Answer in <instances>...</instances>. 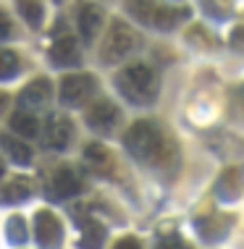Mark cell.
Returning <instances> with one entry per match:
<instances>
[{
	"mask_svg": "<svg viewBox=\"0 0 244 249\" xmlns=\"http://www.w3.org/2000/svg\"><path fill=\"white\" fill-rule=\"evenodd\" d=\"M234 218H228V215H205V218L197 220V228H200V236L205 241H218L228 233V228H231Z\"/></svg>",
	"mask_w": 244,
	"mask_h": 249,
	"instance_id": "14",
	"label": "cell"
},
{
	"mask_svg": "<svg viewBox=\"0 0 244 249\" xmlns=\"http://www.w3.org/2000/svg\"><path fill=\"white\" fill-rule=\"evenodd\" d=\"M124 5L139 24L160 32L176 29L181 21L189 18L187 5H168V3H160V0H124Z\"/></svg>",
	"mask_w": 244,
	"mask_h": 249,
	"instance_id": "3",
	"label": "cell"
},
{
	"mask_svg": "<svg viewBox=\"0 0 244 249\" xmlns=\"http://www.w3.org/2000/svg\"><path fill=\"white\" fill-rule=\"evenodd\" d=\"M231 45H234V48H239V50L244 48V24H239L231 32Z\"/></svg>",
	"mask_w": 244,
	"mask_h": 249,
	"instance_id": "27",
	"label": "cell"
},
{
	"mask_svg": "<svg viewBox=\"0 0 244 249\" xmlns=\"http://www.w3.org/2000/svg\"><path fill=\"white\" fill-rule=\"evenodd\" d=\"M74 137H76V129H74V121L63 113H53L45 124V139L53 150H69Z\"/></svg>",
	"mask_w": 244,
	"mask_h": 249,
	"instance_id": "10",
	"label": "cell"
},
{
	"mask_svg": "<svg viewBox=\"0 0 244 249\" xmlns=\"http://www.w3.org/2000/svg\"><path fill=\"white\" fill-rule=\"evenodd\" d=\"M87 124L90 129L100 131V134H111L116 126L121 124V110L113 100H94L87 107Z\"/></svg>",
	"mask_w": 244,
	"mask_h": 249,
	"instance_id": "7",
	"label": "cell"
},
{
	"mask_svg": "<svg viewBox=\"0 0 244 249\" xmlns=\"http://www.w3.org/2000/svg\"><path fill=\"white\" fill-rule=\"evenodd\" d=\"M126 150L139 160V163L155 168V171H173L179 165V147L176 139L168 134L158 121L139 118L124 134Z\"/></svg>",
	"mask_w": 244,
	"mask_h": 249,
	"instance_id": "1",
	"label": "cell"
},
{
	"mask_svg": "<svg viewBox=\"0 0 244 249\" xmlns=\"http://www.w3.org/2000/svg\"><path fill=\"white\" fill-rule=\"evenodd\" d=\"M81 189H84V181L76 173V168L66 163L53 168V173L47 176V184H45V194L50 199H71L81 194Z\"/></svg>",
	"mask_w": 244,
	"mask_h": 249,
	"instance_id": "5",
	"label": "cell"
},
{
	"mask_svg": "<svg viewBox=\"0 0 244 249\" xmlns=\"http://www.w3.org/2000/svg\"><path fill=\"white\" fill-rule=\"evenodd\" d=\"M50 60H53V66H76L81 60L76 37H71V35L56 37V42L50 48Z\"/></svg>",
	"mask_w": 244,
	"mask_h": 249,
	"instance_id": "13",
	"label": "cell"
},
{
	"mask_svg": "<svg viewBox=\"0 0 244 249\" xmlns=\"http://www.w3.org/2000/svg\"><path fill=\"white\" fill-rule=\"evenodd\" d=\"M76 26L84 45H92L105 26V11L97 3H79L76 8Z\"/></svg>",
	"mask_w": 244,
	"mask_h": 249,
	"instance_id": "8",
	"label": "cell"
},
{
	"mask_svg": "<svg viewBox=\"0 0 244 249\" xmlns=\"http://www.w3.org/2000/svg\"><path fill=\"white\" fill-rule=\"evenodd\" d=\"M103 241H105L103 223H97L92 218H84V223H81V249H100Z\"/></svg>",
	"mask_w": 244,
	"mask_h": 249,
	"instance_id": "19",
	"label": "cell"
},
{
	"mask_svg": "<svg viewBox=\"0 0 244 249\" xmlns=\"http://www.w3.org/2000/svg\"><path fill=\"white\" fill-rule=\"evenodd\" d=\"M35 192V184L32 178H8L3 186V202L5 205H13V202H21L26 197H32Z\"/></svg>",
	"mask_w": 244,
	"mask_h": 249,
	"instance_id": "16",
	"label": "cell"
},
{
	"mask_svg": "<svg viewBox=\"0 0 244 249\" xmlns=\"http://www.w3.org/2000/svg\"><path fill=\"white\" fill-rule=\"evenodd\" d=\"M53 97V84L47 76H37L32 79L29 84L21 89V95H19V105H21V110H39V107H45L50 103Z\"/></svg>",
	"mask_w": 244,
	"mask_h": 249,
	"instance_id": "12",
	"label": "cell"
},
{
	"mask_svg": "<svg viewBox=\"0 0 244 249\" xmlns=\"http://www.w3.org/2000/svg\"><path fill=\"white\" fill-rule=\"evenodd\" d=\"M205 11L213 16H228L231 13V0H205Z\"/></svg>",
	"mask_w": 244,
	"mask_h": 249,
	"instance_id": "23",
	"label": "cell"
},
{
	"mask_svg": "<svg viewBox=\"0 0 244 249\" xmlns=\"http://www.w3.org/2000/svg\"><path fill=\"white\" fill-rule=\"evenodd\" d=\"M16 11L32 29H39V26H42V18H45L42 0H16Z\"/></svg>",
	"mask_w": 244,
	"mask_h": 249,
	"instance_id": "18",
	"label": "cell"
},
{
	"mask_svg": "<svg viewBox=\"0 0 244 249\" xmlns=\"http://www.w3.org/2000/svg\"><path fill=\"white\" fill-rule=\"evenodd\" d=\"M81 160H84V165L90 168L92 173H97V176H116L118 171V163H116V155L108 150L105 144L100 142H90L84 147V152H81Z\"/></svg>",
	"mask_w": 244,
	"mask_h": 249,
	"instance_id": "9",
	"label": "cell"
},
{
	"mask_svg": "<svg viewBox=\"0 0 244 249\" xmlns=\"http://www.w3.org/2000/svg\"><path fill=\"white\" fill-rule=\"evenodd\" d=\"M158 249H192L187 244V241H181L176 233H171L168 239H160V244H158Z\"/></svg>",
	"mask_w": 244,
	"mask_h": 249,
	"instance_id": "25",
	"label": "cell"
},
{
	"mask_svg": "<svg viewBox=\"0 0 244 249\" xmlns=\"http://www.w3.org/2000/svg\"><path fill=\"white\" fill-rule=\"evenodd\" d=\"M8 126L13 134H19V139H35L39 134V121L29 110H16L8 118Z\"/></svg>",
	"mask_w": 244,
	"mask_h": 249,
	"instance_id": "15",
	"label": "cell"
},
{
	"mask_svg": "<svg viewBox=\"0 0 244 249\" xmlns=\"http://www.w3.org/2000/svg\"><path fill=\"white\" fill-rule=\"evenodd\" d=\"M139 45V35L131 29L129 24L124 21H113L111 29L105 32V39H103V48H100V58L103 63H118V60L129 58Z\"/></svg>",
	"mask_w": 244,
	"mask_h": 249,
	"instance_id": "4",
	"label": "cell"
},
{
	"mask_svg": "<svg viewBox=\"0 0 244 249\" xmlns=\"http://www.w3.org/2000/svg\"><path fill=\"white\" fill-rule=\"evenodd\" d=\"M3 26H5V37L11 35V18H8V13H3Z\"/></svg>",
	"mask_w": 244,
	"mask_h": 249,
	"instance_id": "28",
	"label": "cell"
},
{
	"mask_svg": "<svg viewBox=\"0 0 244 249\" xmlns=\"http://www.w3.org/2000/svg\"><path fill=\"white\" fill-rule=\"evenodd\" d=\"M113 249H142V244H139V239H134V236H124L113 244Z\"/></svg>",
	"mask_w": 244,
	"mask_h": 249,
	"instance_id": "26",
	"label": "cell"
},
{
	"mask_svg": "<svg viewBox=\"0 0 244 249\" xmlns=\"http://www.w3.org/2000/svg\"><path fill=\"white\" fill-rule=\"evenodd\" d=\"M242 192V173L236 168H228L223 171V176L218 178V186H215V194L221 199H236Z\"/></svg>",
	"mask_w": 244,
	"mask_h": 249,
	"instance_id": "17",
	"label": "cell"
},
{
	"mask_svg": "<svg viewBox=\"0 0 244 249\" xmlns=\"http://www.w3.org/2000/svg\"><path fill=\"white\" fill-rule=\"evenodd\" d=\"M35 233H37V241L42 249H58L60 241H63L60 220L56 218V213H50V210H39L35 215Z\"/></svg>",
	"mask_w": 244,
	"mask_h": 249,
	"instance_id": "11",
	"label": "cell"
},
{
	"mask_svg": "<svg viewBox=\"0 0 244 249\" xmlns=\"http://www.w3.org/2000/svg\"><path fill=\"white\" fill-rule=\"evenodd\" d=\"M97 92V79L92 73H69L60 82V103L69 107H79L90 103Z\"/></svg>",
	"mask_w": 244,
	"mask_h": 249,
	"instance_id": "6",
	"label": "cell"
},
{
	"mask_svg": "<svg viewBox=\"0 0 244 249\" xmlns=\"http://www.w3.org/2000/svg\"><path fill=\"white\" fill-rule=\"evenodd\" d=\"M8 239L11 244H24L26 241V231H24V218L21 215H13L8 220Z\"/></svg>",
	"mask_w": 244,
	"mask_h": 249,
	"instance_id": "22",
	"label": "cell"
},
{
	"mask_svg": "<svg viewBox=\"0 0 244 249\" xmlns=\"http://www.w3.org/2000/svg\"><path fill=\"white\" fill-rule=\"evenodd\" d=\"M231 116L244 118V84L231 92Z\"/></svg>",
	"mask_w": 244,
	"mask_h": 249,
	"instance_id": "24",
	"label": "cell"
},
{
	"mask_svg": "<svg viewBox=\"0 0 244 249\" xmlns=\"http://www.w3.org/2000/svg\"><path fill=\"white\" fill-rule=\"evenodd\" d=\"M0 79L3 82H8L11 76H16V71L21 69V63H19V55L13 50H3V55H0Z\"/></svg>",
	"mask_w": 244,
	"mask_h": 249,
	"instance_id": "21",
	"label": "cell"
},
{
	"mask_svg": "<svg viewBox=\"0 0 244 249\" xmlns=\"http://www.w3.org/2000/svg\"><path fill=\"white\" fill-rule=\"evenodd\" d=\"M116 87L129 103L150 105L152 100L158 97L160 79H158V71H155L150 63H129L126 69L118 71Z\"/></svg>",
	"mask_w": 244,
	"mask_h": 249,
	"instance_id": "2",
	"label": "cell"
},
{
	"mask_svg": "<svg viewBox=\"0 0 244 249\" xmlns=\"http://www.w3.org/2000/svg\"><path fill=\"white\" fill-rule=\"evenodd\" d=\"M3 150H5V155H8L16 165H26L32 160V147L24 144L21 139H13L11 134H5V137H3Z\"/></svg>",
	"mask_w": 244,
	"mask_h": 249,
	"instance_id": "20",
	"label": "cell"
}]
</instances>
